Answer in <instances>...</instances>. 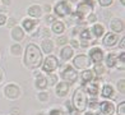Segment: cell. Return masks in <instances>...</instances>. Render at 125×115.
I'll use <instances>...</instances> for the list:
<instances>
[{"label":"cell","instance_id":"obj_25","mask_svg":"<svg viewBox=\"0 0 125 115\" xmlns=\"http://www.w3.org/2000/svg\"><path fill=\"white\" fill-rule=\"evenodd\" d=\"M93 32H94V34H96L97 37H101L102 34H104V27L100 26V24H96V26L93 27Z\"/></svg>","mask_w":125,"mask_h":115},{"label":"cell","instance_id":"obj_19","mask_svg":"<svg viewBox=\"0 0 125 115\" xmlns=\"http://www.w3.org/2000/svg\"><path fill=\"white\" fill-rule=\"evenodd\" d=\"M92 79H93V72L84 70L82 73V80H83V83H87V82H89V80H92Z\"/></svg>","mask_w":125,"mask_h":115},{"label":"cell","instance_id":"obj_41","mask_svg":"<svg viewBox=\"0 0 125 115\" xmlns=\"http://www.w3.org/2000/svg\"><path fill=\"white\" fill-rule=\"evenodd\" d=\"M94 19H96V17H94V15H91L89 18H88V21H89V22H93Z\"/></svg>","mask_w":125,"mask_h":115},{"label":"cell","instance_id":"obj_12","mask_svg":"<svg viewBox=\"0 0 125 115\" xmlns=\"http://www.w3.org/2000/svg\"><path fill=\"white\" fill-rule=\"evenodd\" d=\"M101 111H102V114H105V115H112V113H114V105L111 102L104 101L101 104Z\"/></svg>","mask_w":125,"mask_h":115},{"label":"cell","instance_id":"obj_23","mask_svg":"<svg viewBox=\"0 0 125 115\" xmlns=\"http://www.w3.org/2000/svg\"><path fill=\"white\" fill-rule=\"evenodd\" d=\"M116 60H117V55H116V54H109V56H107V60H106L109 68H111V67L115 65V64H116Z\"/></svg>","mask_w":125,"mask_h":115},{"label":"cell","instance_id":"obj_4","mask_svg":"<svg viewBox=\"0 0 125 115\" xmlns=\"http://www.w3.org/2000/svg\"><path fill=\"white\" fill-rule=\"evenodd\" d=\"M58 60H56V58L55 56H47L46 58V60L43 61V70L45 72H47V73H51V72H54L56 68H58Z\"/></svg>","mask_w":125,"mask_h":115},{"label":"cell","instance_id":"obj_34","mask_svg":"<svg viewBox=\"0 0 125 115\" xmlns=\"http://www.w3.org/2000/svg\"><path fill=\"white\" fill-rule=\"evenodd\" d=\"M97 105H98V102H97V101H94V100H92V101H89V102H88V106H89V107H92V109L97 107Z\"/></svg>","mask_w":125,"mask_h":115},{"label":"cell","instance_id":"obj_52","mask_svg":"<svg viewBox=\"0 0 125 115\" xmlns=\"http://www.w3.org/2000/svg\"><path fill=\"white\" fill-rule=\"evenodd\" d=\"M40 115H42V114H40Z\"/></svg>","mask_w":125,"mask_h":115},{"label":"cell","instance_id":"obj_13","mask_svg":"<svg viewBox=\"0 0 125 115\" xmlns=\"http://www.w3.org/2000/svg\"><path fill=\"white\" fill-rule=\"evenodd\" d=\"M46 86H47V79H46V77H45L43 74L37 73V78H36V87H37V88L43 90L45 87H46Z\"/></svg>","mask_w":125,"mask_h":115},{"label":"cell","instance_id":"obj_26","mask_svg":"<svg viewBox=\"0 0 125 115\" xmlns=\"http://www.w3.org/2000/svg\"><path fill=\"white\" fill-rule=\"evenodd\" d=\"M21 51H22V49H21V46H19V45H13V46H12V54H14V55H19V54H21Z\"/></svg>","mask_w":125,"mask_h":115},{"label":"cell","instance_id":"obj_29","mask_svg":"<svg viewBox=\"0 0 125 115\" xmlns=\"http://www.w3.org/2000/svg\"><path fill=\"white\" fill-rule=\"evenodd\" d=\"M117 114L119 115H125V102H121L117 107Z\"/></svg>","mask_w":125,"mask_h":115},{"label":"cell","instance_id":"obj_36","mask_svg":"<svg viewBox=\"0 0 125 115\" xmlns=\"http://www.w3.org/2000/svg\"><path fill=\"white\" fill-rule=\"evenodd\" d=\"M5 22H7V18H5V15L0 14V26H3V24H4Z\"/></svg>","mask_w":125,"mask_h":115},{"label":"cell","instance_id":"obj_40","mask_svg":"<svg viewBox=\"0 0 125 115\" xmlns=\"http://www.w3.org/2000/svg\"><path fill=\"white\" fill-rule=\"evenodd\" d=\"M12 113H13L14 115H18V114H19V110H18V109H12Z\"/></svg>","mask_w":125,"mask_h":115},{"label":"cell","instance_id":"obj_9","mask_svg":"<svg viewBox=\"0 0 125 115\" xmlns=\"http://www.w3.org/2000/svg\"><path fill=\"white\" fill-rule=\"evenodd\" d=\"M89 56H91V59H92L96 64H98V63L102 61V59H104V53H102V50L98 49V47H94L91 50V53H89Z\"/></svg>","mask_w":125,"mask_h":115},{"label":"cell","instance_id":"obj_11","mask_svg":"<svg viewBox=\"0 0 125 115\" xmlns=\"http://www.w3.org/2000/svg\"><path fill=\"white\" fill-rule=\"evenodd\" d=\"M68 91H69V84L65 83V82H61V83H58V87H56V95L60 96V97H64Z\"/></svg>","mask_w":125,"mask_h":115},{"label":"cell","instance_id":"obj_45","mask_svg":"<svg viewBox=\"0 0 125 115\" xmlns=\"http://www.w3.org/2000/svg\"><path fill=\"white\" fill-rule=\"evenodd\" d=\"M82 46H83V47H87V46H88V42L83 41V42H82Z\"/></svg>","mask_w":125,"mask_h":115},{"label":"cell","instance_id":"obj_49","mask_svg":"<svg viewBox=\"0 0 125 115\" xmlns=\"http://www.w3.org/2000/svg\"><path fill=\"white\" fill-rule=\"evenodd\" d=\"M86 115H93V114H91V113H86Z\"/></svg>","mask_w":125,"mask_h":115},{"label":"cell","instance_id":"obj_47","mask_svg":"<svg viewBox=\"0 0 125 115\" xmlns=\"http://www.w3.org/2000/svg\"><path fill=\"white\" fill-rule=\"evenodd\" d=\"M4 4H10V0H3Z\"/></svg>","mask_w":125,"mask_h":115},{"label":"cell","instance_id":"obj_28","mask_svg":"<svg viewBox=\"0 0 125 115\" xmlns=\"http://www.w3.org/2000/svg\"><path fill=\"white\" fill-rule=\"evenodd\" d=\"M117 88L120 90V92H123V93L125 92V80L124 79H120L117 82Z\"/></svg>","mask_w":125,"mask_h":115},{"label":"cell","instance_id":"obj_50","mask_svg":"<svg viewBox=\"0 0 125 115\" xmlns=\"http://www.w3.org/2000/svg\"><path fill=\"white\" fill-rule=\"evenodd\" d=\"M0 79H1V74H0Z\"/></svg>","mask_w":125,"mask_h":115},{"label":"cell","instance_id":"obj_21","mask_svg":"<svg viewBox=\"0 0 125 115\" xmlns=\"http://www.w3.org/2000/svg\"><path fill=\"white\" fill-rule=\"evenodd\" d=\"M52 31L55 33H61L62 31H64V23H62V22H54Z\"/></svg>","mask_w":125,"mask_h":115},{"label":"cell","instance_id":"obj_31","mask_svg":"<svg viewBox=\"0 0 125 115\" xmlns=\"http://www.w3.org/2000/svg\"><path fill=\"white\" fill-rule=\"evenodd\" d=\"M38 99L41 100V101H46L49 99V95L46 93V92H41V93L38 95Z\"/></svg>","mask_w":125,"mask_h":115},{"label":"cell","instance_id":"obj_15","mask_svg":"<svg viewBox=\"0 0 125 115\" xmlns=\"http://www.w3.org/2000/svg\"><path fill=\"white\" fill-rule=\"evenodd\" d=\"M12 36L14 40H17V41H21L22 38H23V31H22V28L19 27H14L13 28V31H12Z\"/></svg>","mask_w":125,"mask_h":115},{"label":"cell","instance_id":"obj_3","mask_svg":"<svg viewBox=\"0 0 125 115\" xmlns=\"http://www.w3.org/2000/svg\"><path fill=\"white\" fill-rule=\"evenodd\" d=\"M92 8H93V1L92 0H84L83 3H81L77 8V15L79 18H84L87 14L92 13Z\"/></svg>","mask_w":125,"mask_h":115},{"label":"cell","instance_id":"obj_7","mask_svg":"<svg viewBox=\"0 0 125 115\" xmlns=\"http://www.w3.org/2000/svg\"><path fill=\"white\" fill-rule=\"evenodd\" d=\"M55 12H56V14H58V15L64 17V15H66V14L70 13V7L66 4L65 1H60V3H58V5L55 7Z\"/></svg>","mask_w":125,"mask_h":115},{"label":"cell","instance_id":"obj_32","mask_svg":"<svg viewBox=\"0 0 125 115\" xmlns=\"http://www.w3.org/2000/svg\"><path fill=\"white\" fill-rule=\"evenodd\" d=\"M100 4L102 7H107V5H111L112 4V0H98Z\"/></svg>","mask_w":125,"mask_h":115},{"label":"cell","instance_id":"obj_38","mask_svg":"<svg viewBox=\"0 0 125 115\" xmlns=\"http://www.w3.org/2000/svg\"><path fill=\"white\" fill-rule=\"evenodd\" d=\"M46 21H47V22H54V21H55V17H54V15H49L47 18H46Z\"/></svg>","mask_w":125,"mask_h":115},{"label":"cell","instance_id":"obj_20","mask_svg":"<svg viewBox=\"0 0 125 115\" xmlns=\"http://www.w3.org/2000/svg\"><path fill=\"white\" fill-rule=\"evenodd\" d=\"M102 96L104 97H112L114 96V90L110 84H106L102 90Z\"/></svg>","mask_w":125,"mask_h":115},{"label":"cell","instance_id":"obj_2","mask_svg":"<svg viewBox=\"0 0 125 115\" xmlns=\"http://www.w3.org/2000/svg\"><path fill=\"white\" fill-rule=\"evenodd\" d=\"M73 104H74L75 110L84 111V109H86V106H87V97H86V95H84L82 88L75 91L74 96H73Z\"/></svg>","mask_w":125,"mask_h":115},{"label":"cell","instance_id":"obj_44","mask_svg":"<svg viewBox=\"0 0 125 115\" xmlns=\"http://www.w3.org/2000/svg\"><path fill=\"white\" fill-rule=\"evenodd\" d=\"M8 24H9V26H14V19H10Z\"/></svg>","mask_w":125,"mask_h":115},{"label":"cell","instance_id":"obj_43","mask_svg":"<svg viewBox=\"0 0 125 115\" xmlns=\"http://www.w3.org/2000/svg\"><path fill=\"white\" fill-rule=\"evenodd\" d=\"M124 59H125V55H124V53H123V54H120V60L124 63Z\"/></svg>","mask_w":125,"mask_h":115},{"label":"cell","instance_id":"obj_1","mask_svg":"<svg viewBox=\"0 0 125 115\" xmlns=\"http://www.w3.org/2000/svg\"><path fill=\"white\" fill-rule=\"evenodd\" d=\"M42 61V54L40 49L35 44H30L26 49V56H24V63L30 68H37L41 65Z\"/></svg>","mask_w":125,"mask_h":115},{"label":"cell","instance_id":"obj_5","mask_svg":"<svg viewBox=\"0 0 125 115\" xmlns=\"http://www.w3.org/2000/svg\"><path fill=\"white\" fill-rule=\"evenodd\" d=\"M61 77H62V79L68 80V82H74V80L77 79V72L72 67L68 65V67H65L64 69H62Z\"/></svg>","mask_w":125,"mask_h":115},{"label":"cell","instance_id":"obj_51","mask_svg":"<svg viewBox=\"0 0 125 115\" xmlns=\"http://www.w3.org/2000/svg\"><path fill=\"white\" fill-rule=\"evenodd\" d=\"M96 115H101V114H96Z\"/></svg>","mask_w":125,"mask_h":115},{"label":"cell","instance_id":"obj_30","mask_svg":"<svg viewBox=\"0 0 125 115\" xmlns=\"http://www.w3.org/2000/svg\"><path fill=\"white\" fill-rule=\"evenodd\" d=\"M94 72L97 74H102V73H104V67H102L100 63H98V64H96L94 65Z\"/></svg>","mask_w":125,"mask_h":115},{"label":"cell","instance_id":"obj_17","mask_svg":"<svg viewBox=\"0 0 125 115\" xmlns=\"http://www.w3.org/2000/svg\"><path fill=\"white\" fill-rule=\"evenodd\" d=\"M52 47H54V45L52 42L50 41V40H43V42H42V50L45 51L46 54L51 53L52 51Z\"/></svg>","mask_w":125,"mask_h":115},{"label":"cell","instance_id":"obj_48","mask_svg":"<svg viewBox=\"0 0 125 115\" xmlns=\"http://www.w3.org/2000/svg\"><path fill=\"white\" fill-rule=\"evenodd\" d=\"M121 4H123V5L125 4V0H121Z\"/></svg>","mask_w":125,"mask_h":115},{"label":"cell","instance_id":"obj_8","mask_svg":"<svg viewBox=\"0 0 125 115\" xmlns=\"http://www.w3.org/2000/svg\"><path fill=\"white\" fill-rule=\"evenodd\" d=\"M4 92H5V95H7L9 99H17V97L19 96V88L17 87L15 84H9V86H7V87H5V90H4Z\"/></svg>","mask_w":125,"mask_h":115},{"label":"cell","instance_id":"obj_22","mask_svg":"<svg viewBox=\"0 0 125 115\" xmlns=\"http://www.w3.org/2000/svg\"><path fill=\"white\" fill-rule=\"evenodd\" d=\"M36 23H37V22H35V21L26 19V21L23 22V27H24V30H27V31H32L33 28L36 27Z\"/></svg>","mask_w":125,"mask_h":115},{"label":"cell","instance_id":"obj_24","mask_svg":"<svg viewBox=\"0 0 125 115\" xmlns=\"http://www.w3.org/2000/svg\"><path fill=\"white\" fill-rule=\"evenodd\" d=\"M87 90H88V93L92 95V96H96V95L98 93V86H97V84L91 83V84L87 86Z\"/></svg>","mask_w":125,"mask_h":115},{"label":"cell","instance_id":"obj_42","mask_svg":"<svg viewBox=\"0 0 125 115\" xmlns=\"http://www.w3.org/2000/svg\"><path fill=\"white\" fill-rule=\"evenodd\" d=\"M72 45H73V47H78V42L77 41H72Z\"/></svg>","mask_w":125,"mask_h":115},{"label":"cell","instance_id":"obj_27","mask_svg":"<svg viewBox=\"0 0 125 115\" xmlns=\"http://www.w3.org/2000/svg\"><path fill=\"white\" fill-rule=\"evenodd\" d=\"M81 38H82V40H89V38H91V32H89V30H84V31L81 33Z\"/></svg>","mask_w":125,"mask_h":115},{"label":"cell","instance_id":"obj_16","mask_svg":"<svg viewBox=\"0 0 125 115\" xmlns=\"http://www.w3.org/2000/svg\"><path fill=\"white\" fill-rule=\"evenodd\" d=\"M72 56H73V49L72 47L66 46V47H64V49L61 50V58L64 60H69Z\"/></svg>","mask_w":125,"mask_h":115},{"label":"cell","instance_id":"obj_46","mask_svg":"<svg viewBox=\"0 0 125 115\" xmlns=\"http://www.w3.org/2000/svg\"><path fill=\"white\" fill-rule=\"evenodd\" d=\"M45 9H46L47 12H50V9H51V8H50V5H45Z\"/></svg>","mask_w":125,"mask_h":115},{"label":"cell","instance_id":"obj_33","mask_svg":"<svg viewBox=\"0 0 125 115\" xmlns=\"http://www.w3.org/2000/svg\"><path fill=\"white\" fill-rule=\"evenodd\" d=\"M66 37H59L58 38V45H64V44H66Z\"/></svg>","mask_w":125,"mask_h":115},{"label":"cell","instance_id":"obj_10","mask_svg":"<svg viewBox=\"0 0 125 115\" xmlns=\"http://www.w3.org/2000/svg\"><path fill=\"white\" fill-rule=\"evenodd\" d=\"M117 40H119V36L116 33H109V34H106V36H105L104 44L106 46H114L117 42Z\"/></svg>","mask_w":125,"mask_h":115},{"label":"cell","instance_id":"obj_18","mask_svg":"<svg viewBox=\"0 0 125 115\" xmlns=\"http://www.w3.org/2000/svg\"><path fill=\"white\" fill-rule=\"evenodd\" d=\"M28 14L32 15V17H40L41 15V8L37 7V5H33L28 9Z\"/></svg>","mask_w":125,"mask_h":115},{"label":"cell","instance_id":"obj_6","mask_svg":"<svg viewBox=\"0 0 125 115\" xmlns=\"http://www.w3.org/2000/svg\"><path fill=\"white\" fill-rule=\"evenodd\" d=\"M91 64V59L86 55H78L75 59H74V65L78 69H83V68H87Z\"/></svg>","mask_w":125,"mask_h":115},{"label":"cell","instance_id":"obj_35","mask_svg":"<svg viewBox=\"0 0 125 115\" xmlns=\"http://www.w3.org/2000/svg\"><path fill=\"white\" fill-rule=\"evenodd\" d=\"M55 82H56V77L54 74H50V84H55Z\"/></svg>","mask_w":125,"mask_h":115},{"label":"cell","instance_id":"obj_14","mask_svg":"<svg viewBox=\"0 0 125 115\" xmlns=\"http://www.w3.org/2000/svg\"><path fill=\"white\" fill-rule=\"evenodd\" d=\"M111 28L115 32H121L123 30H124V23H123V21L121 19H112L111 21Z\"/></svg>","mask_w":125,"mask_h":115},{"label":"cell","instance_id":"obj_37","mask_svg":"<svg viewBox=\"0 0 125 115\" xmlns=\"http://www.w3.org/2000/svg\"><path fill=\"white\" fill-rule=\"evenodd\" d=\"M50 115H62V111L61 110H52L50 113Z\"/></svg>","mask_w":125,"mask_h":115},{"label":"cell","instance_id":"obj_39","mask_svg":"<svg viewBox=\"0 0 125 115\" xmlns=\"http://www.w3.org/2000/svg\"><path fill=\"white\" fill-rule=\"evenodd\" d=\"M120 47H121V49L125 47V38H124V37L121 38V41H120Z\"/></svg>","mask_w":125,"mask_h":115}]
</instances>
